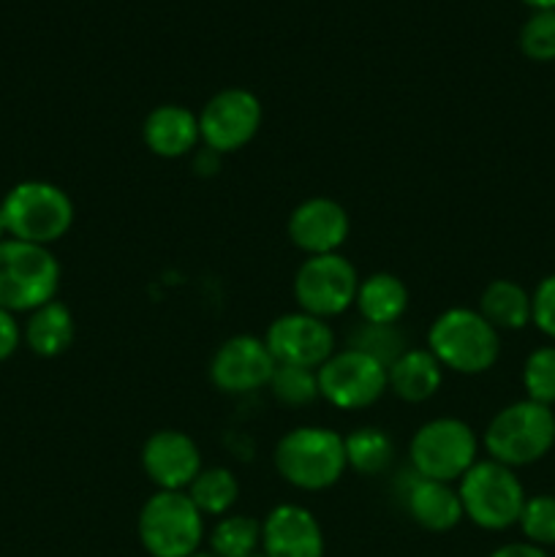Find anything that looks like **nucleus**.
Listing matches in <instances>:
<instances>
[{"label":"nucleus","instance_id":"1","mask_svg":"<svg viewBox=\"0 0 555 557\" xmlns=\"http://www.w3.org/2000/svg\"><path fill=\"white\" fill-rule=\"evenodd\" d=\"M60 288V264L44 245L5 237L0 243V308L33 313L52 302Z\"/></svg>","mask_w":555,"mask_h":557},{"label":"nucleus","instance_id":"2","mask_svg":"<svg viewBox=\"0 0 555 557\" xmlns=\"http://www.w3.org/2000/svg\"><path fill=\"white\" fill-rule=\"evenodd\" d=\"M275 468L292 487L319 493L348 468L343 438L330 428H294L278 441Z\"/></svg>","mask_w":555,"mask_h":557},{"label":"nucleus","instance_id":"3","mask_svg":"<svg viewBox=\"0 0 555 557\" xmlns=\"http://www.w3.org/2000/svg\"><path fill=\"white\" fill-rule=\"evenodd\" d=\"M5 221V234L22 243L49 248L65 237L74 223V205L63 188L44 180H27L14 185L0 205Z\"/></svg>","mask_w":555,"mask_h":557},{"label":"nucleus","instance_id":"4","mask_svg":"<svg viewBox=\"0 0 555 557\" xmlns=\"http://www.w3.org/2000/svg\"><path fill=\"white\" fill-rule=\"evenodd\" d=\"M555 444V413L533 400L511 403L490 419L484 430V449L490 460L506 468L531 466L542 460Z\"/></svg>","mask_w":555,"mask_h":557},{"label":"nucleus","instance_id":"5","mask_svg":"<svg viewBox=\"0 0 555 557\" xmlns=\"http://www.w3.org/2000/svg\"><path fill=\"white\" fill-rule=\"evenodd\" d=\"M428 346L441 368L462 375L488 373L501 354L498 330H493L482 313L471 308H452L441 313L430 326Z\"/></svg>","mask_w":555,"mask_h":557},{"label":"nucleus","instance_id":"6","mask_svg":"<svg viewBox=\"0 0 555 557\" xmlns=\"http://www.w3.org/2000/svg\"><path fill=\"white\" fill-rule=\"evenodd\" d=\"M136 531L141 547L152 557H190L199 553L205 539V515L196 509L188 493L158 490L141 506Z\"/></svg>","mask_w":555,"mask_h":557},{"label":"nucleus","instance_id":"7","mask_svg":"<svg viewBox=\"0 0 555 557\" xmlns=\"http://www.w3.org/2000/svg\"><path fill=\"white\" fill-rule=\"evenodd\" d=\"M462 515L484 531H506L517 525L526 506V490L515 471L495 460L473 462L460 479Z\"/></svg>","mask_w":555,"mask_h":557},{"label":"nucleus","instance_id":"8","mask_svg":"<svg viewBox=\"0 0 555 557\" xmlns=\"http://www.w3.org/2000/svg\"><path fill=\"white\" fill-rule=\"evenodd\" d=\"M479 441L460 419H433L411 438L414 473L433 482H460L462 473L477 462Z\"/></svg>","mask_w":555,"mask_h":557},{"label":"nucleus","instance_id":"9","mask_svg":"<svg viewBox=\"0 0 555 557\" xmlns=\"http://www.w3.org/2000/svg\"><path fill=\"white\" fill-rule=\"evenodd\" d=\"M359 277L357 270L341 253L308 256L294 275V297L303 313L332 319L357 302Z\"/></svg>","mask_w":555,"mask_h":557},{"label":"nucleus","instance_id":"10","mask_svg":"<svg viewBox=\"0 0 555 557\" xmlns=\"http://www.w3.org/2000/svg\"><path fill=\"white\" fill-rule=\"evenodd\" d=\"M319 395L343 411H359L379 400L386 392V368L368 354L343 348L332 354L319 370Z\"/></svg>","mask_w":555,"mask_h":557},{"label":"nucleus","instance_id":"11","mask_svg":"<svg viewBox=\"0 0 555 557\" xmlns=\"http://www.w3.org/2000/svg\"><path fill=\"white\" fill-rule=\"evenodd\" d=\"M261 125V103L259 98L243 87H229V90L215 92L205 103L199 114V134L207 150L234 152L243 150Z\"/></svg>","mask_w":555,"mask_h":557},{"label":"nucleus","instance_id":"12","mask_svg":"<svg viewBox=\"0 0 555 557\" xmlns=\"http://www.w3.org/2000/svg\"><path fill=\"white\" fill-rule=\"evenodd\" d=\"M267 348L278 364L319 370L335 354V332L324 319L310 313H286L270 324Z\"/></svg>","mask_w":555,"mask_h":557},{"label":"nucleus","instance_id":"13","mask_svg":"<svg viewBox=\"0 0 555 557\" xmlns=\"http://www.w3.org/2000/svg\"><path fill=\"white\" fill-rule=\"evenodd\" d=\"M278 362L264 341L254 335H237L221 343L210 362V379L226 395H248L270 384Z\"/></svg>","mask_w":555,"mask_h":557},{"label":"nucleus","instance_id":"14","mask_svg":"<svg viewBox=\"0 0 555 557\" xmlns=\"http://www.w3.org/2000/svg\"><path fill=\"white\" fill-rule=\"evenodd\" d=\"M141 468L156 487L183 493L201 471L199 446L180 430H158L141 446Z\"/></svg>","mask_w":555,"mask_h":557},{"label":"nucleus","instance_id":"15","mask_svg":"<svg viewBox=\"0 0 555 557\" xmlns=\"http://www.w3.org/2000/svg\"><path fill=\"white\" fill-rule=\"evenodd\" d=\"M264 557H324V533L308 509L283 504L261 522Z\"/></svg>","mask_w":555,"mask_h":557},{"label":"nucleus","instance_id":"16","mask_svg":"<svg viewBox=\"0 0 555 557\" xmlns=\"http://www.w3.org/2000/svg\"><path fill=\"white\" fill-rule=\"evenodd\" d=\"M288 237L308 256L337 253L348 237V212L324 196L303 201L288 218Z\"/></svg>","mask_w":555,"mask_h":557},{"label":"nucleus","instance_id":"17","mask_svg":"<svg viewBox=\"0 0 555 557\" xmlns=\"http://www.w3.org/2000/svg\"><path fill=\"white\" fill-rule=\"evenodd\" d=\"M406 509L419 528L433 533L452 531L466 517L462 515L460 495L452 484L422 479L417 473H414L411 484L406 490Z\"/></svg>","mask_w":555,"mask_h":557},{"label":"nucleus","instance_id":"18","mask_svg":"<svg viewBox=\"0 0 555 557\" xmlns=\"http://www.w3.org/2000/svg\"><path fill=\"white\" fill-rule=\"evenodd\" d=\"M141 134H145V145L161 158L188 156L201 139L199 117L180 103H163L152 109Z\"/></svg>","mask_w":555,"mask_h":557},{"label":"nucleus","instance_id":"19","mask_svg":"<svg viewBox=\"0 0 555 557\" xmlns=\"http://www.w3.org/2000/svg\"><path fill=\"white\" fill-rule=\"evenodd\" d=\"M441 362L428 348H406L386 368V386L406 403H424L439 392Z\"/></svg>","mask_w":555,"mask_h":557},{"label":"nucleus","instance_id":"20","mask_svg":"<svg viewBox=\"0 0 555 557\" xmlns=\"http://www.w3.org/2000/svg\"><path fill=\"white\" fill-rule=\"evenodd\" d=\"M74 315H71V310L65 308L63 302H58V299L33 310L25 326V341L27 346H30V351L47 359L60 357V354L69 351L71 343H74Z\"/></svg>","mask_w":555,"mask_h":557},{"label":"nucleus","instance_id":"21","mask_svg":"<svg viewBox=\"0 0 555 557\" xmlns=\"http://www.w3.org/2000/svg\"><path fill=\"white\" fill-rule=\"evenodd\" d=\"M370 324H397L408 308V288L400 277L390 272H375L359 283L357 302H354Z\"/></svg>","mask_w":555,"mask_h":557},{"label":"nucleus","instance_id":"22","mask_svg":"<svg viewBox=\"0 0 555 557\" xmlns=\"http://www.w3.org/2000/svg\"><path fill=\"white\" fill-rule=\"evenodd\" d=\"M479 313L493 330H522L531 324V294L515 281H493L482 292Z\"/></svg>","mask_w":555,"mask_h":557},{"label":"nucleus","instance_id":"23","mask_svg":"<svg viewBox=\"0 0 555 557\" xmlns=\"http://www.w3.org/2000/svg\"><path fill=\"white\" fill-rule=\"evenodd\" d=\"M239 495V484L229 468H201L199 476L190 482L188 498L194 500L201 515L223 517L234 506Z\"/></svg>","mask_w":555,"mask_h":557},{"label":"nucleus","instance_id":"24","mask_svg":"<svg viewBox=\"0 0 555 557\" xmlns=\"http://www.w3.org/2000/svg\"><path fill=\"white\" fill-rule=\"evenodd\" d=\"M346 446V462L357 473L365 476H375V473L386 471L392 462V441L384 430L379 428H359L351 435L343 438Z\"/></svg>","mask_w":555,"mask_h":557},{"label":"nucleus","instance_id":"25","mask_svg":"<svg viewBox=\"0 0 555 557\" xmlns=\"http://www.w3.org/2000/svg\"><path fill=\"white\" fill-rule=\"evenodd\" d=\"M261 547V525L254 517L229 515L212 528L210 553L215 557H256Z\"/></svg>","mask_w":555,"mask_h":557},{"label":"nucleus","instance_id":"26","mask_svg":"<svg viewBox=\"0 0 555 557\" xmlns=\"http://www.w3.org/2000/svg\"><path fill=\"white\" fill-rule=\"evenodd\" d=\"M270 392L283 406H310L319 395V373L310 368H297V364H278L270 379Z\"/></svg>","mask_w":555,"mask_h":557},{"label":"nucleus","instance_id":"27","mask_svg":"<svg viewBox=\"0 0 555 557\" xmlns=\"http://www.w3.org/2000/svg\"><path fill=\"white\" fill-rule=\"evenodd\" d=\"M348 348L368 354L370 359L390 368L406 351V341H403V332L395 324H370V321H365L354 330Z\"/></svg>","mask_w":555,"mask_h":557},{"label":"nucleus","instance_id":"28","mask_svg":"<svg viewBox=\"0 0 555 557\" xmlns=\"http://www.w3.org/2000/svg\"><path fill=\"white\" fill-rule=\"evenodd\" d=\"M528 544L536 547H553L555 544V495H533L526 498L522 515L517 520Z\"/></svg>","mask_w":555,"mask_h":557},{"label":"nucleus","instance_id":"29","mask_svg":"<svg viewBox=\"0 0 555 557\" xmlns=\"http://www.w3.org/2000/svg\"><path fill=\"white\" fill-rule=\"evenodd\" d=\"M522 386L528 392V400L553 406L555 403V346L536 348L526 359L522 368Z\"/></svg>","mask_w":555,"mask_h":557},{"label":"nucleus","instance_id":"30","mask_svg":"<svg viewBox=\"0 0 555 557\" xmlns=\"http://www.w3.org/2000/svg\"><path fill=\"white\" fill-rule=\"evenodd\" d=\"M520 49L531 60H555V9L533 11L520 27Z\"/></svg>","mask_w":555,"mask_h":557},{"label":"nucleus","instance_id":"31","mask_svg":"<svg viewBox=\"0 0 555 557\" xmlns=\"http://www.w3.org/2000/svg\"><path fill=\"white\" fill-rule=\"evenodd\" d=\"M531 321L555 341V275H547L531 297Z\"/></svg>","mask_w":555,"mask_h":557},{"label":"nucleus","instance_id":"32","mask_svg":"<svg viewBox=\"0 0 555 557\" xmlns=\"http://www.w3.org/2000/svg\"><path fill=\"white\" fill-rule=\"evenodd\" d=\"M20 341H22V332H20V324H16L14 313L0 308V362H5V359L16 351Z\"/></svg>","mask_w":555,"mask_h":557},{"label":"nucleus","instance_id":"33","mask_svg":"<svg viewBox=\"0 0 555 557\" xmlns=\"http://www.w3.org/2000/svg\"><path fill=\"white\" fill-rule=\"evenodd\" d=\"M490 557H550L542 547L528 542H517V544H504L501 549H495Z\"/></svg>","mask_w":555,"mask_h":557},{"label":"nucleus","instance_id":"34","mask_svg":"<svg viewBox=\"0 0 555 557\" xmlns=\"http://www.w3.org/2000/svg\"><path fill=\"white\" fill-rule=\"evenodd\" d=\"M528 5H533V9H555V0H526Z\"/></svg>","mask_w":555,"mask_h":557},{"label":"nucleus","instance_id":"35","mask_svg":"<svg viewBox=\"0 0 555 557\" xmlns=\"http://www.w3.org/2000/svg\"><path fill=\"white\" fill-rule=\"evenodd\" d=\"M5 239V221H3V212H0V243Z\"/></svg>","mask_w":555,"mask_h":557},{"label":"nucleus","instance_id":"36","mask_svg":"<svg viewBox=\"0 0 555 557\" xmlns=\"http://www.w3.org/2000/svg\"><path fill=\"white\" fill-rule=\"evenodd\" d=\"M190 557H215L212 553H194Z\"/></svg>","mask_w":555,"mask_h":557},{"label":"nucleus","instance_id":"37","mask_svg":"<svg viewBox=\"0 0 555 557\" xmlns=\"http://www.w3.org/2000/svg\"><path fill=\"white\" fill-rule=\"evenodd\" d=\"M256 557H264V555H256Z\"/></svg>","mask_w":555,"mask_h":557}]
</instances>
